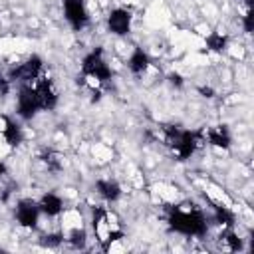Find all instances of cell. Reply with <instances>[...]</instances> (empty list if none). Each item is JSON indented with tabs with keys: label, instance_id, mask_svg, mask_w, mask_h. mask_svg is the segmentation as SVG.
Wrapping results in <instances>:
<instances>
[{
	"label": "cell",
	"instance_id": "obj_1",
	"mask_svg": "<svg viewBox=\"0 0 254 254\" xmlns=\"http://www.w3.org/2000/svg\"><path fill=\"white\" fill-rule=\"evenodd\" d=\"M167 222L173 230H177L181 234H187V236H204L206 230H208L206 218L198 208L185 210L181 206H171Z\"/></svg>",
	"mask_w": 254,
	"mask_h": 254
},
{
	"label": "cell",
	"instance_id": "obj_2",
	"mask_svg": "<svg viewBox=\"0 0 254 254\" xmlns=\"http://www.w3.org/2000/svg\"><path fill=\"white\" fill-rule=\"evenodd\" d=\"M163 131H165L167 145L177 153L179 161H187L196 151L198 141H200V133L198 131L179 129L175 125H163Z\"/></svg>",
	"mask_w": 254,
	"mask_h": 254
},
{
	"label": "cell",
	"instance_id": "obj_3",
	"mask_svg": "<svg viewBox=\"0 0 254 254\" xmlns=\"http://www.w3.org/2000/svg\"><path fill=\"white\" fill-rule=\"evenodd\" d=\"M81 73L85 77H95L97 81H107L111 79V67L105 64L103 60V50L95 48L93 52H89L83 62H81Z\"/></svg>",
	"mask_w": 254,
	"mask_h": 254
},
{
	"label": "cell",
	"instance_id": "obj_4",
	"mask_svg": "<svg viewBox=\"0 0 254 254\" xmlns=\"http://www.w3.org/2000/svg\"><path fill=\"white\" fill-rule=\"evenodd\" d=\"M93 232L97 234V240L101 242V246L107 250V244L113 240L123 238V230L119 228H111L109 224V212L101 206L93 208Z\"/></svg>",
	"mask_w": 254,
	"mask_h": 254
},
{
	"label": "cell",
	"instance_id": "obj_5",
	"mask_svg": "<svg viewBox=\"0 0 254 254\" xmlns=\"http://www.w3.org/2000/svg\"><path fill=\"white\" fill-rule=\"evenodd\" d=\"M42 65H44L42 58H40V56H32V58H28L24 64H20V65H16V67L10 69L8 81H22V83L32 81V79H36V77L40 75Z\"/></svg>",
	"mask_w": 254,
	"mask_h": 254
},
{
	"label": "cell",
	"instance_id": "obj_6",
	"mask_svg": "<svg viewBox=\"0 0 254 254\" xmlns=\"http://www.w3.org/2000/svg\"><path fill=\"white\" fill-rule=\"evenodd\" d=\"M40 109V99L36 87L22 85L20 95H18V115L22 119H32Z\"/></svg>",
	"mask_w": 254,
	"mask_h": 254
},
{
	"label": "cell",
	"instance_id": "obj_7",
	"mask_svg": "<svg viewBox=\"0 0 254 254\" xmlns=\"http://www.w3.org/2000/svg\"><path fill=\"white\" fill-rule=\"evenodd\" d=\"M64 14H65V20L69 22V26L73 30H81L89 22L83 0H64Z\"/></svg>",
	"mask_w": 254,
	"mask_h": 254
},
{
	"label": "cell",
	"instance_id": "obj_8",
	"mask_svg": "<svg viewBox=\"0 0 254 254\" xmlns=\"http://www.w3.org/2000/svg\"><path fill=\"white\" fill-rule=\"evenodd\" d=\"M38 216H40V206H38V202L30 200V198H24V200L18 202V206H16V218H18V222H20L24 228H36Z\"/></svg>",
	"mask_w": 254,
	"mask_h": 254
},
{
	"label": "cell",
	"instance_id": "obj_9",
	"mask_svg": "<svg viewBox=\"0 0 254 254\" xmlns=\"http://www.w3.org/2000/svg\"><path fill=\"white\" fill-rule=\"evenodd\" d=\"M107 26H109V32H113L117 36H125L131 30V12L123 10V8L111 10L107 16Z\"/></svg>",
	"mask_w": 254,
	"mask_h": 254
},
{
	"label": "cell",
	"instance_id": "obj_10",
	"mask_svg": "<svg viewBox=\"0 0 254 254\" xmlns=\"http://www.w3.org/2000/svg\"><path fill=\"white\" fill-rule=\"evenodd\" d=\"M36 91H38V99H40V109H48V111H50V109L56 107V103H58V93H56V89H54V85H52L50 79H42V81L38 83Z\"/></svg>",
	"mask_w": 254,
	"mask_h": 254
},
{
	"label": "cell",
	"instance_id": "obj_11",
	"mask_svg": "<svg viewBox=\"0 0 254 254\" xmlns=\"http://www.w3.org/2000/svg\"><path fill=\"white\" fill-rule=\"evenodd\" d=\"M206 139H208V143H210L212 147H218V149H228L230 143H232V137H230L226 125H216V127L208 129Z\"/></svg>",
	"mask_w": 254,
	"mask_h": 254
},
{
	"label": "cell",
	"instance_id": "obj_12",
	"mask_svg": "<svg viewBox=\"0 0 254 254\" xmlns=\"http://www.w3.org/2000/svg\"><path fill=\"white\" fill-rule=\"evenodd\" d=\"M38 206H40V212H44L48 216H58L62 212V208H64V200L58 194H54V192H46L40 198Z\"/></svg>",
	"mask_w": 254,
	"mask_h": 254
},
{
	"label": "cell",
	"instance_id": "obj_13",
	"mask_svg": "<svg viewBox=\"0 0 254 254\" xmlns=\"http://www.w3.org/2000/svg\"><path fill=\"white\" fill-rule=\"evenodd\" d=\"M95 190H97L105 200H109V202H115V200L121 196V187H119L115 181H105V179H101V181L95 183Z\"/></svg>",
	"mask_w": 254,
	"mask_h": 254
},
{
	"label": "cell",
	"instance_id": "obj_14",
	"mask_svg": "<svg viewBox=\"0 0 254 254\" xmlns=\"http://www.w3.org/2000/svg\"><path fill=\"white\" fill-rule=\"evenodd\" d=\"M127 64H129V69H131L135 75H141V73H143V71L149 67L151 60H149V56H147V54H145L141 48H135Z\"/></svg>",
	"mask_w": 254,
	"mask_h": 254
},
{
	"label": "cell",
	"instance_id": "obj_15",
	"mask_svg": "<svg viewBox=\"0 0 254 254\" xmlns=\"http://www.w3.org/2000/svg\"><path fill=\"white\" fill-rule=\"evenodd\" d=\"M0 133L4 135V139H6V143H8L10 147H18V145L22 143V129H20V125L14 123L12 119H6V123H4V127H2Z\"/></svg>",
	"mask_w": 254,
	"mask_h": 254
},
{
	"label": "cell",
	"instance_id": "obj_16",
	"mask_svg": "<svg viewBox=\"0 0 254 254\" xmlns=\"http://www.w3.org/2000/svg\"><path fill=\"white\" fill-rule=\"evenodd\" d=\"M40 159L46 163V167H48L50 173L62 171V155H60V153H56V151H52V149H44L42 155H40Z\"/></svg>",
	"mask_w": 254,
	"mask_h": 254
},
{
	"label": "cell",
	"instance_id": "obj_17",
	"mask_svg": "<svg viewBox=\"0 0 254 254\" xmlns=\"http://www.w3.org/2000/svg\"><path fill=\"white\" fill-rule=\"evenodd\" d=\"M226 44H228V38L218 34V32H212V34L206 36V48L212 50V52H224Z\"/></svg>",
	"mask_w": 254,
	"mask_h": 254
},
{
	"label": "cell",
	"instance_id": "obj_18",
	"mask_svg": "<svg viewBox=\"0 0 254 254\" xmlns=\"http://www.w3.org/2000/svg\"><path fill=\"white\" fill-rule=\"evenodd\" d=\"M214 218H216L218 224H224V226H232L234 224L232 210H228L226 206H220V204H214Z\"/></svg>",
	"mask_w": 254,
	"mask_h": 254
},
{
	"label": "cell",
	"instance_id": "obj_19",
	"mask_svg": "<svg viewBox=\"0 0 254 254\" xmlns=\"http://www.w3.org/2000/svg\"><path fill=\"white\" fill-rule=\"evenodd\" d=\"M69 244L73 246V248H83L85 246V240H87V236H85V230H81V228H75V230H71V234H69Z\"/></svg>",
	"mask_w": 254,
	"mask_h": 254
},
{
	"label": "cell",
	"instance_id": "obj_20",
	"mask_svg": "<svg viewBox=\"0 0 254 254\" xmlns=\"http://www.w3.org/2000/svg\"><path fill=\"white\" fill-rule=\"evenodd\" d=\"M62 240H64V236H62L60 232H54V234H44L40 242H42V246L56 248V246H60V244H62Z\"/></svg>",
	"mask_w": 254,
	"mask_h": 254
},
{
	"label": "cell",
	"instance_id": "obj_21",
	"mask_svg": "<svg viewBox=\"0 0 254 254\" xmlns=\"http://www.w3.org/2000/svg\"><path fill=\"white\" fill-rule=\"evenodd\" d=\"M224 240H226V244H228V248L232 250V252H238V250H242V240L234 234V232H228L226 236H224Z\"/></svg>",
	"mask_w": 254,
	"mask_h": 254
},
{
	"label": "cell",
	"instance_id": "obj_22",
	"mask_svg": "<svg viewBox=\"0 0 254 254\" xmlns=\"http://www.w3.org/2000/svg\"><path fill=\"white\" fill-rule=\"evenodd\" d=\"M242 26H244V32H246V34H250V32L254 30V10H252V8H250V10H248V14L244 16Z\"/></svg>",
	"mask_w": 254,
	"mask_h": 254
},
{
	"label": "cell",
	"instance_id": "obj_23",
	"mask_svg": "<svg viewBox=\"0 0 254 254\" xmlns=\"http://www.w3.org/2000/svg\"><path fill=\"white\" fill-rule=\"evenodd\" d=\"M167 79H169V83H171L173 87H177V89H181V87L185 85V79H183V75H181V73H177V71L169 73V75H167Z\"/></svg>",
	"mask_w": 254,
	"mask_h": 254
},
{
	"label": "cell",
	"instance_id": "obj_24",
	"mask_svg": "<svg viewBox=\"0 0 254 254\" xmlns=\"http://www.w3.org/2000/svg\"><path fill=\"white\" fill-rule=\"evenodd\" d=\"M8 91H10V81H8V77L0 75V95H6Z\"/></svg>",
	"mask_w": 254,
	"mask_h": 254
},
{
	"label": "cell",
	"instance_id": "obj_25",
	"mask_svg": "<svg viewBox=\"0 0 254 254\" xmlns=\"http://www.w3.org/2000/svg\"><path fill=\"white\" fill-rule=\"evenodd\" d=\"M198 91H200L204 97H214V89H212V87H204V85H202V87H198Z\"/></svg>",
	"mask_w": 254,
	"mask_h": 254
},
{
	"label": "cell",
	"instance_id": "obj_26",
	"mask_svg": "<svg viewBox=\"0 0 254 254\" xmlns=\"http://www.w3.org/2000/svg\"><path fill=\"white\" fill-rule=\"evenodd\" d=\"M4 175H6V165H4V163H0V179H2Z\"/></svg>",
	"mask_w": 254,
	"mask_h": 254
}]
</instances>
